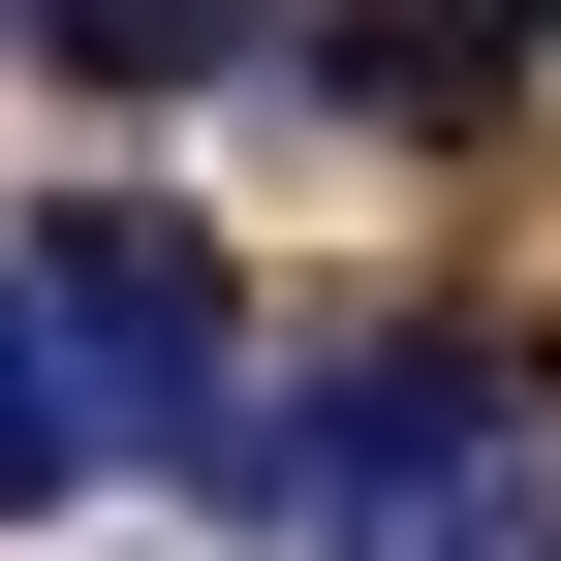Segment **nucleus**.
<instances>
[{"mask_svg": "<svg viewBox=\"0 0 561 561\" xmlns=\"http://www.w3.org/2000/svg\"><path fill=\"white\" fill-rule=\"evenodd\" d=\"M187 500H219V530H312V561H530V405L468 375V343H375L343 437H250V405H219Z\"/></svg>", "mask_w": 561, "mask_h": 561, "instance_id": "obj_1", "label": "nucleus"}, {"mask_svg": "<svg viewBox=\"0 0 561 561\" xmlns=\"http://www.w3.org/2000/svg\"><path fill=\"white\" fill-rule=\"evenodd\" d=\"M32 343H62V405H94V468H219V250L187 219H62L32 250Z\"/></svg>", "mask_w": 561, "mask_h": 561, "instance_id": "obj_2", "label": "nucleus"}, {"mask_svg": "<svg viewBox=\"0 0 561 561\" xmlns=\"http://www.w3.org/2000/svg\"><path fill=\"white\" fill-rule=\"evenodd\" d=\"M94 500V405H62V343H32V280H0V530H62Z\"/></svg>", "mask_w": 561, "mask_h": 561, "instance_id": "obj_3", "label": "nucleus"}]
</instances>
